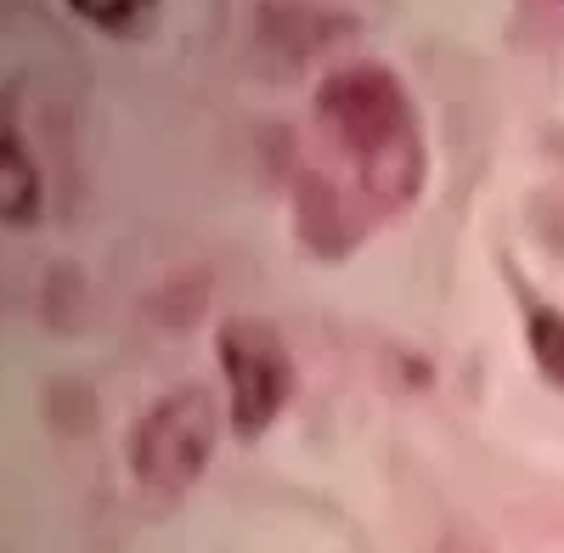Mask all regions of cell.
<instances>
[{"label": "cell", "mask_w": 564, "mask_h": 553, "mask_svg": "<svg viewBox=\"0 0 564 553\" xmlns=\"http://www.w3.org/2000/svg\"><path fill=\"white\" fill-rule=\"evenodd\" d=\"M316 124L350 164L356 187L379 209H401L417 198L423 130H417V108L406 97V85L390 68L356 63V68L327 74L316 90Z\"/></svg>", "instance_id": "cell-1"}, {"label": "cell", "mask_w": 564, "mask_h": 553, "mask_svg": "<svg viewBox=\"0 0 564 553\" xmlns=\"http://www.w3.org/2000/svg\"><path fill=\"white\" fill-rule=\"evenodd\" d=\"M220 435V406L204 384H181L170 395H159L130 430V475L153 491H186Z\"/></svg>", "instance_id": "cell-2"}, {"label": "cell", "mask_w": 564, "mask_h": 553, "mask_svg": "<svg viewBox=\"0 0 564 553\" xmlns=\"http://www.w3.org/2000/svg\"><path fill=\"white\" fill-rule=\"evenodd\" d=\"M215 356L231 395V430L243 441L265 435L276 412L294 401V356L282 345V334L260 316H231L215 334Z\"/></svg>", "instance_id": "cell-3"}, {"label": "cell", "mask_w": 564, "mask_h": 553, "mask_svg": "<svg viewBox=\"0 0 564 553\" xmlns=\"http://www.w3.org/2000/svg\"><path fill=\"white\" fill-rule=\"evenodd\" d=\"M45 187H40V164L23 148V135L0 119V226H29L40 220Z\"/></svg>", "instance_id": "cell-4"}, {"label": "cell", "mask_w": 564, "mask_h": 553, "mask_svg": "<svg viewBox=\"0 0 564 553\" xmlns=\"http://www.w3.org/2000/svg\"><path fill=\"white\" fill-rule=\"evenodd\" d=\"M63 7H68L79 23L102 29V34H119V40L148 34L153 18H159V0H63Z\"/></svg>", "instance_id": "cell-5"}, {"label": "cell", "mask_w": 564, "mask_h": 553, "mask_svg": "<svg viewBox=\"0 0 564 553\" xmlns=\"http://www.w3.org/2000/svg\"><path fill=\"white\" fill-rule=\"evenodd\" d=\"M525 339H531V356H536V367H542V379L564 390V311L531 305V311H525Z\"/></svg>", "instance_id": "cell-6"}]
</instances>
